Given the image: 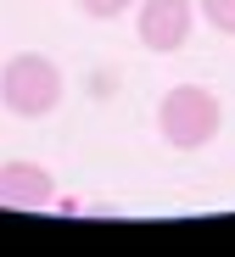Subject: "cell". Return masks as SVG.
Returning <instances> with one entry per match:
<instances>
[{"instance_id":"cell-1","label":"cell","mask_w":235,"mask_h":257,"mask_svg":"<svg viewBox=\"0 0 235 257\" xmlns=\"http://www.w3.org/2000/svg\"><path fill=\"white\" fill-rule=\"evenodd\" d=\"M62 67L51 56H39V51H23L12 56L6 67H0V106H6L12 117L23 123H39V117H51L62 106Z\"/></svg>"},{"instance_id":"cell-2","label":"cell","mask_w":235,"mask_h":257,"mask_svg":"<svg viewBox=\"0 0 235 257\" xmlns=\"http://www.w3.org/2000/svg\"><path fill=\"white\" fill-rule=\"evenodd\" d=\"M224 123V106L207 84H174L157 106V135L174 146V151H202Z\"/></svg>"},{"instance_id":"cell-3","label":"cell","mask_w":235,"mask_h":257,"mask_svg":"<svg viewBox=\"0 0 235 257\" xmlns=\"http://www.w3.org/2000/svg\"><path fill=\"white\" fill-rule=\"evenodd\" d=\"M140 45L168 56V51H185V39L196 28V0H140Z\"/></svg>"},{"instance_id":"cell-4","label":"cell","mask_w":235,"mask_h":257,"mask_svg":"<svg viewBox=\"0 0 235 257\" xmlns=\"http://www.w3.org/2000/svg\"><path fill=\"white\" fill-rule=\"evenodd\" d=\"M0 207H56V179L39 162H0Z\"/></svg>"},{"instance_id":"cell-5","label":"cell","mask_w":235,"mask_h":257,"mask_svg":"<svg viewBox=\"0 0 235 257\" xmlns=\"http://www.w3.org/2000/svg\"><path fill=\"white\" fill-rule=\"evenodd\" d=\"M196 12H202L218 34H235V0H196Z\"/></svg>"},{"instance_id":"cell-6","label":"cell","mask_w":235,"mask_h":257,"mask_svg":"<svg viewBox=\"0 0 235 257\" xmlns=\"http://www.w3.org/2000/svg\"><path fill=\"white\" fill-rule=\"evenodd\" d=\"M79 6H84V17H101L107 23V17H123L129 6H140V0H79Z\"/></svg>"}]
</instances>
